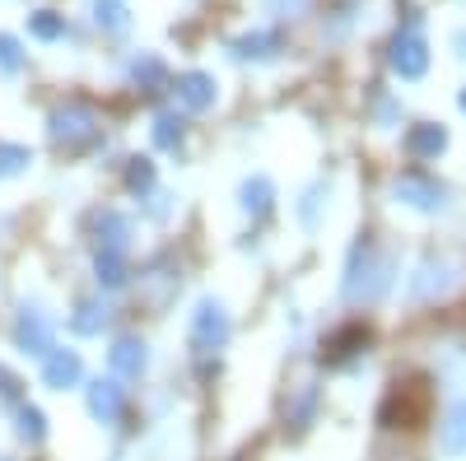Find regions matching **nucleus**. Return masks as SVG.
Segmentation results:
<instances>
[{"mask_svg":"<svg viewBox=\"0 0 466 461\" xmlns=\"http://www.w3.org/2000/svg\"><path fill=\"white\" fill-rule=\"evenodd\" d=\"M452 285H457L452 266L439 261V256H424L415 271H410V280H406V298H410V303H434V298H443Z\"/></svg>","mask_w":466,"mask_h":461,"instance_id":"5","label":"nucleus"},{"mask_svg":"<svg viewBox=\"0 0 466 461\" xmlns=\"http://www.w3.org/2000/svg\"><path fill=\"white\" fill-rule=\"evenodd\" d=\"M89 234H94V252H131V238H136V224L131 215L122 210H98L94 224H89Z\"/></svg>","mask_w":466,"mask_h":461,"instance_id":"8","label":"nucleus"},{"mask_svg":"<svg viewBox=\"0 0 466 461\" xmlns=\"http://www.w3.org/2000/svg\"><path fill=\"white\" fill-rule=\"evenodd\" d=\"M24 65V47H19V37L15 33H0V70L15 75Z\"/></svg>","mask_w":466,"mask_h":461,"instance_id":"26","label":"nucleus"},{"mask_svg":"<svg viewBox=\"0 0 466 461\" xmlns=\"http://www.w3.org/2000/svg\"><path fill=\"white\" fill-rule=\"evenodd\" d=\"M233 52H238L243 61H248V56L261 61V56H276V52H280V37H276V33H248V37H238V43H233Z\"/></svg>","mask_w":466,"mask_h":461,"instance_id":"22","label":"nucleus"},{"mask_svg":"<svg viewBox=\"0 0 466 461\" xmlns=\"http://www.w3.org/2000/svg\"><path fill=\"white\" fill-rule=\"evenodd\" d=\"M85 406L98 425H116V419L127 415V387L116 377H94L85 387Z\"/></svg>","mask_w":466,"mask_h":461,"instance_id":"9","label":"nucleus"},{"mask_svg":"<svg viewBox=\"0 0 466 461\" xmlns=\"http://www.w3.org/2000/svg\"><path fill=\"white\" fill-rule=\"evenodd\" d=\"M80 377H85V359L75 350H52L43 359V387L47 392H70V387H80Z\"/></svg>","mask_w":466,"mask_h":461,"instance_id":"11","label":"nucleus"},{"mask_svg":"<svg viewBox=\"0 0 466 461\" xmlns=\"http://www.w3.org/2000/svg\"><path fill=\"white\" fill-rule=\"evenodd\" d=\"M0 234H5V219H0Z\"/></svg>","mask_w":466,"mask_h":461,"instance_id":"31","label":"nucleus"},{"mask_svg":"<svg viewBox=\"0 0 466 461\" xmlns=\"http://www.w3.org/2000/svg\"><path fill=\"white\" fill-rule=\"evenodd\" d=\"M94 280L103 289H127L131 285V266L122 252H94Z\"/></svg>","mask_w":466,"mask_h":461,"instance_id":"16","label":"nucleus"},{"mask_svg":"<svg viewBox=\"0 0 466 461\" xmlns=\"http://www.w3.org/2000/svg\"><path fill=\"white\" fill-rule=\"evenodd\" d=\"M145 364H149V350H145V340H140V336H116V340H112V350H107V368H112V377H116V382L140 377V373H145Z\"/></svg>","mask_w":466,"mask_h":461,"instance_id":"10","label":"nucleus"},{"mask_svg":"<svg viewBox=\"0 0 466 461\" xmlns=\"http://www.w3.org/2000/svg\"><path fill=\"white\" fill-rule=\"evenodd\" d=\"M177 103L187 107V112H206V107H215V80L206 70H187V75H177Z\"/></svg>","mask_w":466,"mask_h":461,"instance_id":"12","label":"nucleus"},{"mask_svg":"<svg viewBox=\"0 0 466 461\" xmlns=\"http://www.w3.org/2000/svg\"><path fill=\"white\" fill-rule=\"evenodd\" d=\"M15 434L24 443H43L47 438V415L37 410V406H28V401H19L15 406Z\"/></svg>","mask_w":466,"mask_h":461,"instance_id":"18","label":"nucleus"},{"mask_svg":"<svg viewBox=\"0 0 466 461\" xmlns=\"http://www.w3.org/2000/svg\"><path fill=\"white\" fill-rule=\"evenodd\" d=\"M392 276H397V261L392 252H382L369 234L355 238L345 256V280H340V298L345 303H378L387 289H392Z\"/></svg>","mask_w":466,"mask_h":461,"instance_id":"1","label":"nucleus"},{"mask_svg":"<svg viewBox=\"0 0 466 461\" xmlns=\"http://www.w3.org/2000/svg\"><path fill=\"white\" fill-rule=\"evenodd\" d=\"M406 149L415 154V159H439V154L448 149V131H443V126H434V122H420V126H410Z\"/></svg>","mask_w":466,"mask_h":461,"instance_id":"15","label":"nucleus"},{"mask_svg":"<svg viewBox=\"0 0 466 461\" xmlns=\"http://www.w3.org/2000/svg\"><path fill=\"white\" fill-rule=\"evenodd\" d=\"M238 205H243V215H252V219H266L270 210H276V186H270V177H248L243 186H238Z\"/></svg>","mask_w":466,"mask_h":461,"instance_id":"13","label":"nucleus"},{"mask_svg":"<svg viewBox=\"0 0 466 461\" xmlns=\"http://www.w3.org/2000/svg\"><path fill=\"white\" fill-rule=\"evenodd\" d=\"M28 164H33V149H28V145H0V182L19 177Z\"/></svg>","mask_w":466,"mask_h":461,"instance_id":"23","label":"nucleus"},{"mask_svg":"<svg viewBox=\"0 0 466 461\" xmlns=\"http://www.w3.org/2000/svg\"><path fill=\"white\" fill-rule=\"evenodd\" d=\"M47 135L66 149H94L103 140V122L89 103H61L47 117Z\"/></svg>","mask_w":466,"mask_h":461,"instance_id":"2","label":"nucleus"},{"mask_svg":"<svg viewBox=\"0 0 466 461\" xmlns=\"http://www.w3.org/2000/svg\"><path fill=\"white\" fill-rule=\"evenodd\" d=\"M127 186L136 191V196H149L154 191V164L149 159H131L127 164Z\"/></svg>","mask_w":466,"mask_h":461,"instance_id":"25","label":"nucleus"},{"mask_svg":"<svg viewBox=\"0 0 466 461\" xmlns=\"http://www.w3.org/2000/svg\"><path fill=\"white\" fill-rule=\"evenodd\" d=\"M28 33L37 37V43H61V37H66V19L52 15V10H37V15H28Z\"/></svg>","mask_w":466,"mask_h":461,"instance_id":"21","label":"nucleus"},{"mask_svg":"<svg viewBox=\"0 0 466 461\" xmlns=\"http://www.w3.org/2000/svg\"><path fill=\"white\" fill-rule=\"evenodd\" d=\"M457 103H461V112H466V89H461V98H457Z\"/></svg>","mask_w":466,"mask_h":461,"instance_id":"30","label":"nucleus"},{"mask_svg":"<svg viewBox=\"0 0 466 461\" xmlns=\"http://www.w3.org/2000/svg\"><path fill=\"white\" fill-rule=\"evenodd\" d=\"M392 70L401 80H420V75L430 70V43H424V33L415 24L392 37Z\"/></svg>","mask_w":466,"mask_h":461,"instance_id":"7","label":"nucleus"},{"mask_svg":"<svg viewBox=\"0 0 466 461\" xmlns=\"http://www.w3.org/2000/svg\"><path fill=\"white\" fill-rule=\"evenodd\" d=\"M452 43H457V56L466 61V33H457V37H452Z\"/></svg>","mask_w":466,"mask_h":461,"instance_id":"29","label":"nucleus"},{"mask_svg":"<svg viewBox=\"0 0 466 461\" xmlns=\"http://www.w3.org/2000/svg\"><path fill=\"white\" fill-rule=\"evenodd\" d=\"M154 145H159V149H177L182 145V117L159 112V117H154Z\"/></svg>","mask_w":466,"mask_h":461,"instance_id":"24","label":"nucleus"},{"mask_svg":"<svg viewBox=\"0 0 466 461\" xmlns=\"http://www.w3.org/2000/svg\"><path fill=\"white\" fill-rule=\"evenodd\" d=\"M112 322V307L103 298H80L70 313V331L75 336H103V326Z\"/></svg>","mask_w":466,"mask_h":461,"instance_id":"14","label":"nucleus"},{"mask_svg":"<svg viewBox=\"0 0 466 461\" xmlns=\"http://www.w3.org/2000/svg\"><path fill=\"white\" fill-rule=\"evenodd\" d=\"M228 313H224V303L219 298H201L197 303V317H191V345H197L201 355H215L224 350V340H228Z\"/></svg>","mask_w":466,"mask_h":461,"instance_id":"6","label":"nucleus"},{"mask_svg":"<svg viewBox=\"0 0 466 461\" xmlns=\"http://www.w3.org/2000/svg\"><path fill=\"white\" fill-rule=\"evenodd\" d=\"M443 447L448 452H466V396L448 410V419H443Z\"/></svg>","mask_w":466,"mask_h":461,"instance_id":"20","label":"nucleus"},{"mask_svg":"<svg viewBox=\"0 0 466 461\" xmlns=\"http://www.w3.org/2000/svg\"><path fill=\"white\" fill-rule=\"evenodd\" d=\"M127 75H131V80H136L140 89H159V85L168 80V65H164L159 56H149V52H140V56H131Z\"/></svg>","mask_w":466,"mask_h":461,"instance_id":"17","label":"nucleus"},{"mask_svg":"<svg viewBox=\"0 0 466 461\" xmlns=\"http://www.w3.org/2000/svg\"><path fill=\"white\" fill-rule=\"evenodd\" d=\"M10 340H15V350L28 355V359H47L56 350V331L47 322V313L37 303H19V313H15V326H10Z\"/></svg>","mask_w":466,"mask_h":461,"instance_id":"3","label":"nucleus"},{"mask_svg":"<svg viewBox=\"0 0 466 461\" xmlns=\"http://www.w3.org/2000/svg\"><path fill=\"white\" fill-rule=\"evenodd\" d=\"M89 10H94V24H98L103 33H127V24H131V15H127L122 0H89Z\"/></svg>","mask_w":466,"mask_h":461,"instance_id":"19","label":"nucleus"},{"mask_svg":"<svg viewBox=\"0 0 466 461\" xmlns=\"http://www.w3.org/2000/svg\"><path fill=\"white\" fill-rule=\"evenodd\" d=\"M318 201H322V182H318V186H308V196H303V205H299V219H303L308 228L318 224Z\"/></svg>","mask_w":466,"mask_h":461,"instance_id":"27","label":"nucleus"},{"mask_svg":"<svg viewBox=\"0 0 466 461\" xmlns=\"http://www.w3.org/2000/svg\"><path fill=\"white\" fill-rule=\"evenodd\" d=\"M0 401H10V406H19V377L0 364Z\"/></svg>","mask_w":466,"mask_h":461,"instance_id":"28","label":"nucleus"},{"mask_svg":"<svg viewBox=\"0 0 466 461\" xmlns=\"http://www.w3.org/2000/svg\"><path fill=\"white\" fill-rule=\"evenodd\" d=\"M0 461H10V456H0Z\"/></svg>","mask_w":466,"mask_h":461,"instance_id":"32","label":"nucleus"},{"mask_svg":"<svg viewBox=\"0 0 466 461\" xmlns=\"http://www.w3.org/2000/svg\"><path fill=\"white\" fill-rule=\"evenodd\" d=\"M392 196H397V205H410L420 215H439L448 205V186L430 173H401L392 182Z\"/></svg>","mask_w":466,"mask_h":461,"instance_id":"4","label":"nucleus"}]
</instances>
